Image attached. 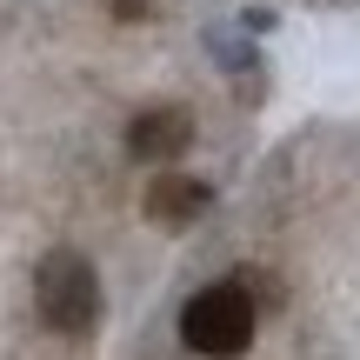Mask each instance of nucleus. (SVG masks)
Listing matches in <instances>:
<instances>
[{"instance_id":"2","label":"nucleus","mask_w":360,"mask_h":360,"mask_svg":"<svg viewBox=\"0 0 360 360\" xmlns=\"http://www.w3.org/2000/svg\"><path fill=\"white\" fill-rule=\"evenodd\" d=\"M34 300H40V321L53 334H87L101 321V274H94V260L74 254V247L47 254L34 274Z\"/></svg>"},{"instance_id":"3","label":"nucleus","mask_w":360,"mask_h":360,"mask_svg":"<svg viewBox=\"0 0 360 360\" xmlns=\"http://www.w3.org/2000/svg\"><path fill=\"white\" fill-rule=\"evenodd\" d=\"M193 141V114L187 107H141L127 127V154L134 160H174Z\"/></svg>"},{"instance_id":"4","label":"nucleus","mask_w":360,"mask_h":360,"mask_svg":"<svg viewBox=\"0 0 360 360\" xmlns=\"http://www.w3.org/2000/svg\"><path fill=\"white\" fill-rule=\"evenodd\" d=\"M207 180H193V174H160L154 187H147V220L154 227H193V220L207 214Z\"/></svg>"},{"instance_id":"1","label":"nucleus","mask_w":360,"mask_h":360,"mask_svg":"<svg viewBox=\"0 0 360 360\" xmlns=\"http://www.w3.org/2000/svg\"><path fill=\"white\" fill-rule=\"evenodd\" d=\"M180 340L207 360H233L247 354L254 340V300H247L240 281H220V287H200V294L180 307Z\"/></svg>"},{"instance_id":"5","label":"nucleus","mask_w":360,"mask_h":360,"mask_svg":"<svg viewBox=\"0 0 360 360\" xmlns=\"http://www.w3.org/2000/svg\"><path fill=\"white\" fill-rule=\"evenodd\" d=\"M114 13H120V20H141V13H147V0H114Z\"/></svg>"}]
</instances>
